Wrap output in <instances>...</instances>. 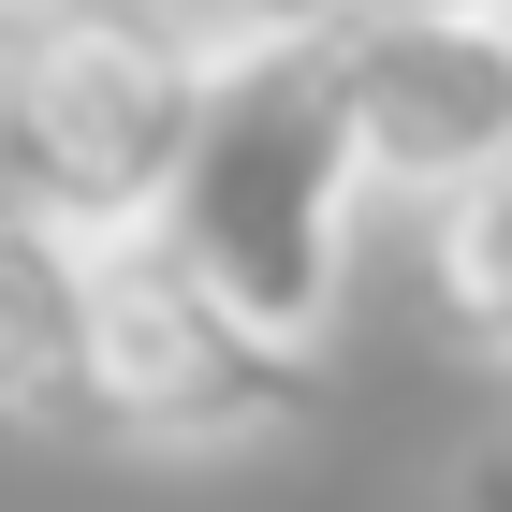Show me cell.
<instances>
[{
    "mask_svg": "<svg viewBox=\"0 0 512 512\" xmlns=\"http://www.w3.org/2000/svg\"><path fill=\"white\" fill-rule=\"evenodd\" d=\"M220 44L176 0H30L0 15V205L74 249H147L191 191Z\"/></svg>",
    "mask_w": 512,
    "mask_h": 512,
    "instance_id": "cell-1",
    "label": "cell"
},
{
    "mask_svg": "<svg viewBox=\"0 0 512 512\" xmlns=\"http://www.w3.org/2000/svg\"><path fill=\"white\" fill-rule=\"evenodd\" d=\"M352 220H366V147L337 118V44L220 59V103H205V147H191L161 249L235 322H264L278 352H322L337 293H352Z\"/></svg>",
    "mask_w": 512,
    "mask_h": 512,
    "instance_id": "cell-2",
    "label": "cell"
},
{
    "mask_svg": "<svg viewBox=\"0 0 512 512\" xmlns=\"http://www.w3.org/2000/svg\"><path fill=\"white\" fill-rule=\"evenodd\" d=\"M103 425L118 454H264L322 425V352L235 322L176 249H103Z\"/></svg>",
    "mask_w": 512,
    "mask_h": 512,
    "instance_id": "cell-3",
    "label": "cell"
},
{
    "mask_svg": "<svg viewBox=\"0 0 512 512\" xmlns=\"http://www.w3.org/2000/svg\"><path fill=\"white\" fill-rule=\"evenodd\" d=\"M337 118L366 147V191H410L439 220L454 191L512 176V15H352Z\"/></svg>",
    "mask_w": 512,
    "mask_h": 512,
    "instance_id": "cell-4",
    "label": "cell"
},
{
    "mask_svg": "<svg viewBox=\"0 0 512 512\" xmlns=\"http://www.w3.org/2000/svg\"><path fill=\"white\" fill-rule=\"evenodd\" d=\"M0 425L118 454L103 425V249H74L59 220L0 205Z\"/></svg>",
    "mask_w": 512,
    "mask_h": 512,
    "instance_id": "cell-5",
    "label": "cell"
},
{
    "mask_svg": "<svg viewBox=\"0 0 512 512\" xmlns=\"http://www.w3.org/2000/svg\"><path fill=\"white\" fill-rule=\"evenodd\" d=\"M425 308L483 366H512V176H483V191H454L425 220Z\"/></svg>",
    "mask_w": 512,
    "mask_h": 512,
    "instance_id": "cell-6",
    "label": "cell"
},
{
    "mask_svg": "<svg viewBox=\"0 0 512 512\" xmlns=\"http://www.w3.org/2000/svg\"><path fill=\"white\" fill-rule=\"evenodd\" d=\"M176 15H191L220 59H293V44H337L366 0H176Z\"/></svg>",
    "mask_w": 512,
    "mask_h": 512,
    "instance_id": "cell-7",
    "label": "cell"
},
{
    "mask_svg": "<svg viewBox=\"0 0 512 512\" xmlns=\"http://www.w3.org/2000/svg\"><path fill=\"white\" fill-rule=\"evenodd\" d=\"M439 512H512V425H483L454 469H439Z\"/></svg>",
    "mask_w": 512,
    "mask_h": 512,
    "instance_id": "cell-8",
    "label": "cell"
},
{
    "mask_svg": "<svg viewBox=\"0 0 512 512\" xmlns=\"http://www.w3.org/2000/svg\"><path fill=\"white\" fill-rule=\"evenodd\" d=\"M366 15H498V0H366Z\"/></svg>",
    "mask_w": 512,
    "mask_h": 512,
    "instance_id": "cell-9",
    "label": "cell"
},
{
    "mask_svg": "<svg viewBox=\"0 0 512 512\" xmlns=\"http://www.w3.org/2000/svg\"><path fill=\"white\" fill-rule=\"evenodd\" d=\"M0 15H30V0H0Z\"/></svg>",
    "mask_w": 512,
    "mask_h": 512,
    "instance_id": "cell-10",
    "label": "cell"
},
{
    "mask_svg": "<svg viewBox=\"0 0 512 512\" xmlns=\"http://www.w3.org/2000/svg\"><path fill=\"white\" fill-rule=\"evenodd\" d=\"M498 15H512V0H498Z\"/></svg>",
    "mask_w": 512,
    "mask_h": 512,
    "instance_id": "cell-11",
    "label": "cell"
}]
</instances>
